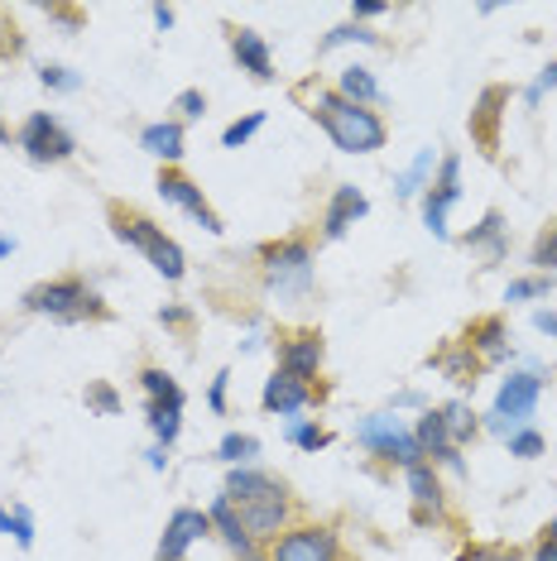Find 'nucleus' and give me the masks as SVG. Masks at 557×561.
Listing matches in <instances>:
<instances>
[{"instance_id":"nucleus-1","label":"nucleus","mask_w":557,"mask_h":561,"mask_svg":"<svg viewBox=\"0 0 557 561\" xmlns=\"http://www.w3.org/2000/svg\"><path fill=\"white\" fill-rule=\"evenodd\" d=\"M226 500L240 508V523H246L255 547L278 542L294 523H303V508L294 494H288V484L264 476V470H250V466H231V476H226Z\"/></svg>"},{"instance_id":"nucleus-2","label":"nucleus","mask_w":557,"mask_h":561,"mask_svg":"<svg viewBox=\"0 0 557 561\" xmlns=\"http://www.w3.org/2000/svg\"><path fill=\"white\" fill-rule=\"evenodd\" d=\"M294 96L308 101V116L322 125L327 139H332L341 154H375V149H385L389 125L379 111L351 106V101L337 96V87H322V82H298Z\"/></svg>"},{"instance_id":"nucleus-3","label":"nucleus","mask_w":557,"mask_h":561,"mask_svg":"<svg viewBox=\"0 0 557 561\" xmlns=\"http://www.w3.org/2000/svg\"><path fill=\"white\" fill-rule=\"evenodd\" d=\"M106 216H111V236L125 240V245H135L163 278H169V284H179V278L187 274L179 240L163 236V226L155 221V216H145L139 207H130V202H106Z\"/></svg>"},{"instance_id":"nucleus-4","label":"nucleus","mask_w":557,"mask_h":561,"mask_svg":"<svg viewBox=\"0 0 557 561\" xmlns=\"http://www.w3.org/2000/svg\"><path fill=\"white\" fill-rule=\"evenodd\" d=\"M24 312L54 317V322H106L111 317V308L101 302V293L87 288V278H78V274L34 284L30 293H24Z\"/></svg>"},{"instance_id":"nucleus-5","label":"nucleus","mask_w":557,"mask_h":561,"mask_svg":"<svg viewBox=\"0 0 557 561\" xmlns=\"http://www.w3.org/2000/svg\"><path fill=\"white\" fill-rule=\"evenodd\" d=\"M260 270L270 278V288L278 293H308L312 284V245L303 236L274 240V245L260 250Z\"/></svg>"},{"instance_id":"nucleus-6","label":"nucleus","mask_w":557,"mask_h":561,"mask_svg":"<svg viewBox=\"0 0 557 561\" xmlns=\"http://www.w3.org/2000/svg\"><path fill=\"white\" fill-rule=\"evenodd\" d=\"M356 437H361L365 451H375L379 461H389V466H403V470H409V466L423 461V446H418L413 432L399 423V413H371V417L361 423Z\"/></svg>"},{"instance_id":"nucleus-7","label":"nucleus","mask_w":557,"mask_h":561,"mask_svg":"<svg viewBox=\"0 0 557 561\" xmlns=\"http://www.w3.org/2000/svg\"><path fill=\"white\" fill-rule=\"evenodd\" d=\"M15 145L34 163H68L72 154H78V139L68 135V125H62L58 116H48V111H34V116H24V125L15 130Z\"/></svg>"},{"instance_id":"nucleus-8","label":"nucleus","mask_w":557,"mask_h":561,"mask_svg":"<svg viewBox=\"0 0 557 561\" xmlns=\"http://www.w3.org/2000/svg\"><path fill=\"white\" fill-rule=\"evenodd\" d=\"M270 561H346L341 557V538L327 523H294V528L284 533L278 542H270Z\"/></svg>"},{"instance_id":"nucleus-9","label":"nucleus","mask_w":557,"mask_h":561,"mask_svg":"<svg viewBox=\"0 0 557 561\" xmlns=\"http://www.w3.org/2000/svg\"><path fill=\"white\" fill-rule=\"evenodd\" d=\"M159 197L173 202V207H183L207 236H221V216L212 211V202L202 197V187H197L183 169H159Z\"/></svg>"},{"instance_id":"nucleus-10","label":"nucleus","mask_w":557,"mask_h":561,"mask_svg":"<svg viewBox=\"0 0 557 561\" xmlns=\"http://www.w3.org/2000/svg\"><path fill=\"white\" fill-rule=\"evenodd\" d=\"M538 393H543V379L538 375H510L500 385V393H496V413H490V427L496 432H510L514 423H524L528 413L538 408Z\"/></svg>"},{"instance_id":"nucleus-11","label":"nucleus","mask_w":557,"mask_h":561,"mask_svg":"<svg viewBox=\"0 0 557 561\" xmlns=\"http://www.w3.org/2000/svg\"><path fill=\"white\" fill-rule=\"evenodd\" d=\"M457 197H462V159L447 154L437 163V178L428 183V193H423V226L433 236H447V207Z\"/></svg>"},{"instance_id":"nucleus-12","label":"nucleus","mask_w":557,"mask_h":561,"mask_svg":"<svg viewBox=\"0 0 557 561\" xmlns=\"http://www.w3.org/2000/svg\"><path fill=\"white\" fill-rule=\"evenodd\" d=\"M318 399H322V389L312 385V379L288 375V369H274V375L264 379V393H260L264 413H278V417L303 413V408H308V403H318Z\"/></svg>"},{"instance_id":"nucleus-13","label":"nucleus","mask_w":557,"mask_h":561,"mask_svg":"<svg viewBox=\"0 0 557 561\" xmlns=\"http://www.w3.org/2000/svg\"><path fill=\"white\" fill-rule=\"evenodd\" d=\"M322 355H327V346L318 331H284V336H278V369H288V375H298V379H318Z\"/></svg>"},{"instance_id":"nucleus-14","label":"nucleus","mask_w":557,"mask_h":561,"mask_svg":"<svg viewBox=\"0 0 557 561\" xmlns=\"http://www.w3.org/2000/svg\"><path fill=\"white\" fill-rule=\"evenodd\" d=\"M207 533H212L207 508H173L169 528H163V538H159V561H183L187 547L202 542Z\"/></svg>"},{"instance_id":"nucleus-15","label":"nucleus","mask_w":557,"mask_h":561,"mask_svg":"<svg viewBox=\"0 0 557 561\" xmlns=\"http://www.w3.org/2000/svg\"><path fill=\"white\" fill-rule=\"evenodd\" d=\"M409 494H413V523H442L447 518V494H442V480H437V470L428 466V461H418L409 466Z\"/></svg>"},{"instance_id":"nucleus-16","label":"nucleus","mask_w":557,"mask_h":561,"mask_svg":"<svg viewBox=\"0 0 557 561\" xmlns=\"http://www.w3.org/2000/svg\"><path fill=\"white\" fill-rule=\"evenodd\" d=\"M500 106H510V87H486V92L476 96V111H471V139L486 149V154L500 149V116H504Z\"/></svg>"},{"instance_id":"nucleus-17","label":"nucleus","mask_w":557,"mask_h":561,"mask_svg":"<svg viewBox=\"0 0 557 561\" xmlns=\"http://www.w3.org/2000/svg\"><path fill=\"white\" fill-rule=\"evenodd\" d=\"M413 437H418V446H423V461H428V466H452V470H462L457 442L447 437V423H442V413H437V408H428V413L418 417Z\"/></svg>"},{"instance_id":"nucleus-18","label":"nucleus","mask_w":557,"mask_h":561,"mask_svg":"<svg viewBox=\"0 0 557 561\" xmlns=\"http://www.w3.org/2000/svg\"><path fill=\"white\" fill-rule=\"evenodd\" d=\"M231 58L240 62V72H250L255 82H270L274 78V54H270V44L260 39L255 30H240V24H231Z\"/></svg>"},{"instance_id":"nucleus-19","label":"nucleus","mask_w":557,"mask_h":561,"mask_svg":"<svg viewBox=\"0 0 557 561\" xmlns=\"http://www.w3.org/2000/svg\"><path fill=\"white\" fill-rule=\"evenodd\" d=\"M365 211H371L365 193H356V187H337L332 202H327V211H322V240H341Z\"/></svg>"},{"instance_id":"nucleus-20","label":"nucleus","mask_w":557,"mask_h":561,"mask_svg":"<svg viewBox=\"0 0 557 561\" xmlns=\"http://www.w3.org/2000/svg\"><path fill=\"white\" fill-rule=\"evenodd\" d=\"M207 518H212V528H217V533H221V542H226V547H231V552H236L240 561H246V557H260V547H255V542H250L246 523H240V508H236L231 500H226V494H217V504H212V508H207Z\"/></svg>"},{"instance_id":"nucleus-21","label":"nucleus","mask_w":557,"mask_h":561,"mask_svg":"<svg viewBox=\"0 0 557 561\" xmlns=\"http://www.w3.org/2000/svg\"><path fill=\"white\" fill-rule=\"evenodd\" d=\"M139 149H145V154H155V159H163V169H179V159H183V125L179 121L145 125V130H139Z\"/></svg>"},{"instance_id":"nucleus-22","label":"nucleus","mask_w":557,"mask_h":561,"mask_svg":"<svg viewBox=\"0 0 557 561\" xmlns=\"http://www.w3.org/2000/svg\"><path fill=\"white\" fill-rule=\"evenodd\" d=\"M337 96L351 101V106H371V111L385 101V92H379V82H375V72L361 68V62H351V68L337 72Z\"/></svg>"},{"instance_id":"nucleus-23","label":"nucleus","mask_w":557,"mask_h":561,"mask_svg":"<svg viewBox=\"0 0 557 561\" xmlns=\"http://www.w3.org/2000/svg\"><path fill=\"white\" fill-rule=\"evenodd\" d=\"M504 341H510V331H504L500 317H476V322L466 327V346L480 351L486 360H500V355H504Z\"/></svg>"},{"instance_id":"nucleus-24","label":"nucleus","mask_w":557,"mask_h":561,"mask_svg":"<svg viewBox=\"0 0 557 561\" xmlns=\"http://www.w3.org/2000/svg\"><path fill=\"white\" fill-rule=\"evenodd\" d=\"M139 385H145V393H149V403H163V408H179V413H183L187 393L179 389V379H173V375H169V369H159V365H145V369H139Z\"/></svg>"},{"instance_id":"nucleus-25","label":"nucleus","mask_w":557,"mask_h":561,"mask_svg":"<svg viewBox=\"0 0 557 561\" xmlns=\"http://www.w3.org/2000/svg\"><path fill=\"white\" fill-rule=\"evenodd\" d=\"M504 231H510V226H504V216L486 211V221L466 236V245H471L476 254H486V260H504V250H510V245H504Z\"/></svg>"},{"instance_id":"nucleus-26","label":"nucleus","mask_w":557,"mask_h":561,"mask_svg":"<svg viewBox=\"0 0 557 561\" xmlns=\"http://www.w3.org/2000/svg\"><path fill=\"white\" fill-rule=\"evenodd\" d=\"M442 375L452 379V385H476V369H480V360H476V351L466 346V341H457V346L452 351H442L437 360H433Z\"/></svg>"},{"instance_id":"nucleus-27","label":"nucleus","mask_w":557,"mask_h":561,"mask_svg":"<svg viewBox=\"0 0 557 561\" xmlns=\"http://www.w3.org/2000/svg\"><path fill=\"white\" fill-rule=\"evenodd\" d=\"M145 417H149V432H155V442L169 451L173 442H179V427H183V413L179 408H163V403H149L145 408Z\"/></svg>"},{"instance_id":"nucleus-28","label":"nucleus","mask_w":557,"mask_h":561,"mask_svg":"<svg viewBox=\"0 0 557 561\" xmlns=\"http://www.w3.org/2000/svg\"><path fill=\"white\" fill-rule=\"evenodd\" d=\"M437 413H442V423H447V437L452 442H471L476 437V432H480V423H476V413H471V403H447V408H437Z\"/></svg>"},{"instance_id":"nucleus-29","label":"nucleus","mask_w":557,"mask_h":561,"mask_svg":"<svg viewBox=\"0 0 557 561\" xmlns=\"http://www.w3.org/2000/svg\"><path fill=\"white\" fill-rule=\"evenodd\" d=\"M288 442L303 446V451H322V446H332V432L322 423H312V417H294L288 423Z\"/></svg>"},{"instance_id":"nucleus-30","label":"nucleus","mask_w":557,"mask_h":561,"mask_svg":"<svg viewBox=\"0 0 557 561\" xmlns=\"http://www.w3.org/2000/svg\"><path fill=\"white\" fill-rule=\"evenodd\" d=\"M217 456H221L226 466H246L250 456H260V442L250 437V432H226L221 446H217Z\"/></svg>"},{"instance_id":"nucleus-31","label":"nucleus","mask_w":557,"mask_h":561,"mask_svg":"<svg viewBox=\"0 0 557 561\" xmlns=\"http://www.w3.org/2000/svg\"><path fill=\"white\" fill-rule=\"evenodd\" d=\"M553 293V278L548 274H528V278H514L510 288H504V302H524V298H548Z\"/></svg>"},{"instance_id":"nucleus-32","label":"nucleus","mask_w":557,"mask_h":561,"mask_svg":"<svg viewBox=\"0 0 557 561\" xmlns=\"http://www.w3.org/2000/svg\"><path fill=\"white\" fill-rule=\"evenodd\" d=\"M0 533H15V542L20 547H30L34 542V518H30V508H0Z\"/></svg>"},{"instance_id":"nucleus-33","label":"nucleus","mask_w":557,"mask_h":561,"mask_svg":"<svg viewBox=\"0 0 557 561\" xmlns=\"http://www.w3.org/2000/svg\"><path fill=\"white\" fill-rule=\"evenodd\" d=\"M173 111H179V125L183 121H202L207 116V92H202V87H183V92L173 96Z\"/></svg>"},{"instance_id":"nucleus-34","label":"nucleus","mask_w":557,"mask_h":561,"mask_svg":"<svg viewBox=\"0 0 557 561\" xmlns=\"http://www.w3.org/2000/svg\"><path fill=\"white\" fill-rule=\"evenodd\" d=\"M433 163H437V154H433V149H423V154L413 159V169L399 178V197H418V187H423V178L433 173Z\"/></svg>"},{"instance_id":"nucleus-35","label":"nucleus","mask_w":557,"mask_h":561,"mask_svg":"<svg viewBox=\"0 0 557 561\" xmlns=\"http://www.w3.org/2000/svg\"><path fill=\"white\" fill-rule=\"evenodd\" d=\"M260 125H264V111H250V116H240V121L226 125V130H221V145H226V149H240L250 135L260 130Z\"/></svg>"},{"instance_id":"nucleus-36","label":"nucleus","mask_w":557,"mask_h":561,"mask_svg":"<svg viewBox=\"0 0 557 561\" xmlns=\"http://www.w3.org/2000/svg\"><path fill=\"white\" fill-rule=\"evenodd\" d=\"M337 44H379V34H371L365 24L351 20V24H337V30L327 34V39H322V54H327V48H337Z\"/></svg>"},{"instance_id":"nucleus-37","label":"nucleus","mask_w":557,"mask_h":561,"mask_svg":"<svg viewBox=\"0 0 557 561\" xmlns=\"http://www.w3.org/2000/svg\"><path fill=\"white\" fill-rule=\"evenodd\" d=\"M87 408L101 417H111V413H121V393L106 385V379H96V385H87Z\"/></svg>"},{"instance_id":"nucleus-38","label":"nucleus","mask_w":557,"mask_h":561,"mask_svg":"<svg viewBox=\"0 0 557 561\" xmlns=\"http://www.w3.org/2000/svg\"><path fill=\"white\" fill-rule=\"evenodd\" d=\"M510 456H519V461H534V456H543V432H534V427L510 432Z\"/></svg>"},{"instance_id":"nucleus-39","label":"nucleus","mask_w":557,"mask_h":561,"mask_svg":"<svg viewBox=\"0 0 557 561\" xmlns=\"http://www.w3.org/2000/svg\"><path fill=\"white\" fill-rule=\"evenodd\" d=\"M534 264H538V270H557V221L538 236V245H534Z\"/></svg>"},{"instance_id":"nucleus-40","label":"nucleus","mask_w":557,"mask_h":561,"mask_svg":"<svg viewBox=\"0 0 557 561\" xmlns=\"http://www.w3.org/2000/svg\"><path fill=\"white\" fill-rule=\"evenodd\" d=\"M462 561H524L510 547H462Z\"/></svg>"},{"instance_id":"nucleus-41","label":"nucleus","mask_w":557,"mask_h":561,"mask_svg":"<svg viewBox=\"0 0 557 561\" xmlns=\"http://www.w3.org/2000/svg\"><path fill=\"white\" fill-rule=\"evenodd\" d=\"M39 82H44V87H54V92H78V87H82V78H72L68 68H44V72H39Z\"/></svg>"},{"instance_id":"nucleus-42","label":"nucleus","mask_w":557,"mask_h":561,"mask_svg":"<svg viewBox=\"0 0 557 561\" xmlns=\"http://www.w3.org/2000/svg\"><path fill=\"white\" fill-rule=\"evenodd\" d=\"M159 322H163V327H173V331H187V327H193V308L173 302V308H163V312H159Z\"/></svg>"},{"instance_id":"nucleus-43","label":"nucleus","mask_w":557,"mask_h":561,"mask_svg":"<svg viewBox=\"0 0 557 561\" xmlns=\"http://www.w3.org/2000/svg\"><path fill=\"white\" fill-rule=\"evenodd\" d=\"M553 87H557V62H548V68H543V78L528 87V96H524V101H528V106H538V96H543V92H553Z\"/></svg>"},{"instance_id":"nucleus-44","label":"nucleus","mask_w":557,"mask_h":561,"mask_svg":"<svg viewBox=\"0 0 557 561\" xmlns=\"http://www.w3.org/2000/svg\"><path fill=\"white\" fill-rule=\"evenodd\" d=\"M385 10H389L385 0H356V5H351V20L361 24V20H375V15H385Z\"/></svg>"},{"instance_id":"nucleus-45","label":"nucleus","mask_w":557,"mask_h":561,"mask_svg":"<svg viewBox=\"0 0 557 561\" xmlns=\"http://www.w3.org/2000/svg\"><path fill=\"white\" fill-rule=\"evenodd\" d=\"M226 379H231V369H221V375L212 379V393H207V403L217 408V413H226Z\"/></svg>"},{"instance_id":"nucleus-46","label":"nucleus","mask_w":557,"mask_h":561,"mask_svg":"<svg viewBox=\"0 0 557 561\" xmlns=\"http://www.w3.org/2000/svg\"><path fill=\"white\" fill-rule=\"evenodd\" d=\"M149 15H155L159 30H173V10H169V5H155V10H149Z\"/></svg>"},{"instance_id":"nucleus-47","label":"nucleus","mask_w":557,"mask_h":561,"mask_svg":"<svg viewBox=\"0 0 557 561\" xmlns=\"http://www.w3.org/2000/svg\"><path fill=\"white\" fill-rule=\"evenodd\" d=\"M534 561H557V542H543V538H538V552H534Z\"/></svg>"},{"instance_id":"nucleus-48","label":"nucleus","mask_w":557,"mask_h":561,"mask_svg":"<svg viewBox=\"0 0 557 561\" xmlns=\"http://www.w3.org/2000/svg\"><path fill=\"white\" fill-rule=\"evenodd\" d=\"M149 466H155V470L169 466V456H163V446H155V451H149Z\"/></svg>"},{"instance_id":"nucleus-49","label":"nucleus","mask_w":557,"mask_h":561,"mask_svg":"<svg viewBox=\"0 0 557 561\" xmlns=\"http://www.w3.org/2000/svg\"><path fill=\"white\" fill-rule=\"evenodd\" d=\"M543 542H557V518L548 523V528H543Z\"/></svg>"},{"instance_id":"nucleus-50","label":"nucleus","mask_w":557,"mask_h":561,"mask_svg":"<svg viewBox=\"0 0 557 561\" xmlns=\"http://www.w3.org/2000/svg\"><path fill=\"white\" fill-rule=\"evenodd\" d=\"M10 250H15V240H0V260H10Z\"/></svg>"},{"instance_id":"nucleus-51","label":"nucleus","mask_w":557,"mask_h":561,"mask_svg":"<svg viewBox=\"0 0 557 561\" xmlns=\"http://www.w3.org/2000/svg\"><path fill=\"white\" fill-rule=\"evenodd\" d=\"M0 145H10V130H5V121H0Z\"/></svg>"},{"instance_id":"nucleus-52","label":"nucleus","mask_w":557,"mask_h":561,"mask_svg":"<svg viewBox=\"0 0 557 561\" xmlns=\"http://www.w3.org/2000/svg\"><path fill=\"white\" fill-rule=\"evenodd\" d=\"M246 561H270V557H264V552H260V557H246Z\"/></svg>"}]
</instances>
